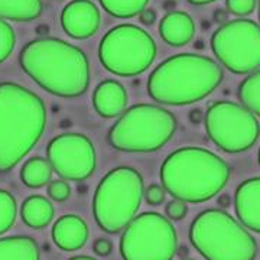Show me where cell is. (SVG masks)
I'll use <instances>...</instances> for the list:
<instances>
[{
  "mask_svg": "<svg viewBox=\"0 0 260 260\" xmlns=\"http://www.w3.org/2000/svg\"><path fill=\"white\" fill-rule=\"evenodd\" d=\"M22 70L45 91L75 99L90 85V64L80 48L56 38H39L22 48Z\"/></svg>",
  "mask_w": 260,
  "mask_h": 260,
  "instance_id": "obj_1",
  "label": "cell"
},
{
  "mask_svg": "<svg viewBox=\"0 0 260 260\" xmlns=\"http://www.w3.org/2000/svg\"><path fill=\"white\" fill-rule=\"evenodd\" d=\"M47 124L44 102L15 83H0V172H8L28 155Z\"/></svg>",
  "mask_w": 260,
  "mask_h": 260,
  "instance_id": "obj_2",
  "label": "cell"
},
{
  "mask_svg": "<svg viewBox=\"0 0 260 260\" xmlns=\"http://www.w3.org/2000/svg\"><path fill=\"white\" fill-rule=\"evenodd\" d=\"M223 68L213 58L200 54L169 56L152 71L148 93L155 102L185 106L200 102L223 81Z\"/></svg>",
  "mask_w": 260,
  "mask_h": 260,
  "instance_id": "obj_3",
  "label": "cell"
},
{
  "mask_svg": "<svg viewBox=\"0 0 260 260\" xmlns=\"http://www.w3.org/2000/svg\"><path fill=\"white\" fill-rule=\"evenodd\" d=\"M230 178L225 160L203 148H181L160 168L164 189L175 200L200 204L214 198Z\"/></svg>",
  "mask_w": 260,
  "mask_h": 260,
  "instance_id": "obj_4",
  "label": "cell"
},
{
  "mask_svg": "<svg viewBox=\"0 0 260 260\" xmlns=\"http://www.w3.org/2000/svg\"><path fill=\"white\" fill-rule=\"evenodd\" d=\"M189 240L205 260H254L257 243L223 210L200 213L189 227Z\"/></svg>",
  "mask_w": 260,
  "mask_h": 260,
  "instance_id": "obj_5",
  "label": "cell"
},
{
  "mask_svg": "<svg viewBox=\"0 0 260 260\" xmlns=\"http://www.w3.org/2000/svg\"><path fill=\"white\" fill-rule=\"evenodd\" d=\"M143 198V178L132 167L107 172L95 189L93 213L103 232L117 234L136 217Z\"/></svg>",
  "mask_w": 260,
  "mask_h": 260,
  "instance_id": "obj_6",
  "label": "cell"
},
{
  "mask_svg": "<svg viewBox=\"0 0 260 260\" xmlns=\"http://www.w3.org/2000/svg\"><path fill=\"white\" fill-rule=\"evenodd\" d=\"M177 130V119L155 104L127 109L109 132L113 148L123 152H153L167 145Z\"/></svg>",
  "mask_w": 260,
  "mask_h": 260,
  "instance_id": "obj_7",
  "label": "cell"
},
{
  "mask_svg": "<svg viewBox=\"0 0 260 260\" xmlns=\"http://www.w3.org/2000/svg\"><path fill=\"white\" fill-rule=\"evenodd\" d=\"M99 56L103 67L114 75L135 77L145 73L156 58V44L145 29L119 25L103 37Z\"/></svg>",
  "mask_w": 260,
  "mask_h": 260,
  "instance_id": "obj_8",
  "label": "cell"
},
{
  "mask_svg": "<svg viewBox=\"0 0 260 260\" xmlns=\"http://www.w3.org/2000/svg\"><path fill=\"white\" fill-rule=\"evenodd\" d=\"M178 249L175 227L162 214L136 215L120 239L123 260H172Z\"/></svg>",
  "mask_w": 260,
  "mask_h": 260,
  "instance_id": "obj_9",
  "label": "cell"
},
{
  "mask_svg": "<svg viewBox=\"0 0 260 260\" xmlns=\"http://www.w3.org/2000/svg\"><path fill=\"white\" fill-rule=\"evenodd\" d=\"M205 130L217 148L227 153H239L256 143L260 126L254 114L244 106L217 102L205 113Z\"/></svg>",
  "mask_w": 260,
  "mask_h": 260,
  "instance_id": "obj_10",
  "label": "cell"
},
{
  "mask_svg": "<svg viewBox=\"0 0 260 260\" xmlns=\"http://www.w3.org/2000/svg\"><path fill=\"white\" fill-rule=\"evenodd\" d=\"M211 49L234 74H249L260 67V26L250 19H236L217 29Z\"/></svg>",
  "mask_w": 260,
  "mask_h": 260,
  "instance_id": "obj_11",
  "label": "cell"
},
{
  "mask_svg": "<svg viewBox=\"0 0 260 260\" xmlns=\"http://www.w3.org/2000/svg\"><path fill=\"white\" fill-rule=\"evenodd\" d=\"M48 162L62 179L84 181L95 171L97 155L93 142L81 133H62L49 142Z\"/></svg>",
  "mask_w": 260,
  "mask_h": 260,
  "instance_id": "obj_12",
  "label": "cell"
},
{
  "mask_svg": "<svg viewBox=\"0 0 260 260\" xmlns=\"http://www.w3.org/2000/svg\"><path fill=\"white\" fill-rule=\"evenodd\" d=\"M61 25L74 39L93 37L100 26V10L90 0H73L61 13Z\"/></svg>",
  "mask_w": 260,
  "mask_h": 260,
  "instance_id": "obj_13",
  "label": "cell"
},
{
  "mask_svg": "<svg viewBox=\"0 0 260 260\" xmlns=\"http://www.w3.org/2000/svg\"><path fill=\"white\" fill-rule=\"evenodd\" d=\"M234 210L240 223L260 233V178H250L236 189Z\"/></svg>",
  "mask_w": 260,
  "mask_h": 260,
  "instance_id": "obj_14",
  "label": "cell"
},
{
  "mask_svg": "<svg viewBox=\"0 0 260 260\" xmlns=\"http://www.w3.org/2000/svg\"><path fill=\"white\" fill-rule=\"evenodd\" d=\"M95 112L106 119H112L126 112L127 93L124 87L116 80H106L100 83L93 94Z\"/></svg>",
  "mask_w": 260,
  "mask_h": 260,
  "instance_id": "obj_15",
  "label": "cell"
},
{
  "mask_svg": "<svg viewBox=\"0 0 260 260\" xmlns=\"http://www.w3.org/2000/svg\"><path fill=\"white\" fill-rule=\"evenodd\" d=\"M88 239V227L78 215H62L52 227V240L65 251L81 249Z\"/></svg>",
  "mask_w": 260,
  "mask_h": 260,
  "instance_id": "obj_16",
  "label": "cell"
},
{
  "mask_svg": "<svg viewBox=\"0 0 260 260\" xmlns=\"http://www.w3.org/2000/svg\"><path fill=\"white\" fill-rule=\"evenodd\" d=\"M159 34L169 45L184 47L194 38L195 23L185 12H171L160 20Z\"/></svg>",
  "mask_w": 260,
  "mask_h": 260,
  "instance_id": "obj_17",
  "label": "cell"
},
{
  "mask_svg": "<svg viewBox=\"0 0 260 260\" xmlns=\"http://www.w3.org/2000/svg\"><path fill=\"white\" fill-rule=\"evenodd\" d=\"M20 215L26 225L32 229H42L52 221L55 210L52 203H49L45 197L32 195L23 201Z\"/></svg>",
  "mask_w": 260,
  "mask_h": 260,
  "instance_id": "obj_18",
  "label": "cell"
},
{
  "mask_svg": "<svg viewBox=\"0 0 260 260\" xmlns=\"http://www.w3.org/2000/svg\"><path fill=\"white\" fill-rule=\"evenodd\" d=\"M39 246L28 236L0 239V260H39Z\"/></svg>",
  "mask_w": 260,
  "mask_h": 260,
  "instance_id": "obj_19",
  "label": "cell"
},
{
  "mask_svg": "<svg viewBox=\"0 0 260 260\" xmlns=\"http://www.w3.org/2000/svg\"><path fill=\"white\" fill-rule=\"evenodd\" d=\"M42 13V0H0V19L28 22Z\"/></svg>",
  "mask_w": 260,
  "mask_h": 260,
  "instance_id": "obj_20",
  "label": "cell"
},
{
  "mask_svg": "<svg viewBox=\"0 0 260 260\" xmlns=\"http://www.w3.org/2000/svg\"><path fill=\"white\" fill-rule=\"evenodd\" d=\"M52 175V167L44 158H30L20 169V179L29 188H41L47 185Z\"/></svg>",
  "mask_w": 260,
  "mask_h": 260,
  "instance_id": "obj_21",
  "label": "cell"
},
{
  "mask_svg": "<svg viewBox=\"0 0 260 260\" xmlns=\"http://www.w3.org/2000/svg\"><path fill=\"white\" fill-rule=\"evenodd\" d=\"M237 94L243 106L260 117V70L240 84Z\"/></svg>",
  "mask_w": 260,
  "mask_h": 260,
  "instance_id": "obj_22",
  "label": "cell"
},
{
  "mask_svg": "<svg viewBox=\"0 0 260 260\" xmlns=\"http://www.w3.org/2000/svg\"><path fill=\"white\" fill-rule=\"evenodd\" d=\"M103 9L114 18L129 19L146 9L149 0H99Z\"/></svg>",
  "mask_w": 260,
  "mask_h": 260,
  "instance_id": "obj_23",
  "label": "cell"
},
{
  "mask_svg": "<svg viewBox=\"0 0 260 260\" xmlns=\"http://www.w3.org/2000/svg\"><path fill=\"white\" fill-rule=\"evenodd\" d=\"M16 220V201L9 191L0 189V234L6 233Z\"/></svg>",
  "mask_w": 260,
  "mask_h": 260,
  "instance_id": "obj_24",
  "label": "cell"
},
{
  "mask_svg": "<svg viewBox=\"0 0 260 260\" xmlns=\"http://www.w3.org/2000/svg\"><path fill=\"white\" fill-rule=\"evenodd\" d=\"M15 44H16L15 30L6 20L0 19V64L6 61L13 52Z\"/></svg>",
  "mask_w": 260,
  "mask_h": 260,
  "instance_id": "obj_25",
  "label": "cell"
},
{
  "mask_svg": "<svg viewBox=\"0 0 260 260\" xmlns=\"http://www.w3.org/2000/svg\"><path fill=\"white\" fill-rule=\"evenodd\" d=\"M71 194V186L65 181V179H56L52 181L48 186V195L58 203H62L65 200L70 198Z\"/></svg>",
  "mask_w": 260,
  "mask_h": 260,
  "instance_id": "obj_26",
  "label": "cell"
},
{
  "mask_svg": "<svg viewBox=\"0 0 260 260\" xmlns=\"http://www.w3.org/2000/svg\"><path fill=\"white\" fill-rule=\"evenodd\" d=\"M225 8L236 16H247L256 8V0H225Z\"/></svg>",
  "mask_w": 260,
  "mask_h": 260,
  "instance_id": "obj_27",
  "label": "cell"
},
{
  "mask_svg": "<svg viewBox=\"0 0 260 260\" xmlns=\"http://www.w3.org/2000/svg\"><path fill=\"white\" fill-rule=\"evenodd\" d=\"M165 213L171 220H182L188 213V207L184 201L179 200H172L169 201L165 208Z\"/></svg>",
  "mask_w": 260,
  "mask_h": 260,
  "instance_id": "obj_28",
  "label": "cell"
},
{
  "mask_svg": "<svg viewBox=\"0 0 260 260\" xmlns=\"http://www.w3.org/2000/svg\"><path fill=\"white\" fill-rule=\"evenodd\" d=\"M145 198L149 205H160L165 201V189L159 185H150L148 186L146 192H145Z\"/></svg>",
  "mask_w": 260,
  "mask_h": 260,
  "instance_id": "obj_29",
  "label": "cell"
},
{
  "mask_svg": "<svg viewBox=\"0 0 260 260\" xmlns=\"http://www.w3.org/2000/svg\"><path fill=\"white\" fill-rule=\"evenodd\" d=\"M112 242L107 240V239H99V240H95V243H94V251H95L99 256H103V257L109 256V254L112 253Z\"/></svg>",
  "mask_w": 260,
  "mask_h": 260,
  "instance_id": "obj_30",
  "label": "cell"
},
{
  "mask_svg": "<svg viewBox=\"0 0 260 260\" xmlns=\"http://www.w3.org/2000/svg\"><path fill=\"white\" fill-rule=\"evenodd\" d=\"M155 20H156V13H155V10L145 9L140 13V22L145 23V25H152Z\"/></svg>",
  "mask_w": 260,
  "mask_h": 260,
  "instance_id": "obj_31",
  "label": "cell"
},
{
  "mask_svg": "<svg viewBox=\"0 0 260 260\" xmlns=\"http://www.w3.org/2000/svg\"><path fill=\"white\" fill-rule=\"evenodd\" d=\"M189 117H191V120L192 121L198 123V121H201V119H203V114H201L200 110H194V112H191Z\"/></svg>",
  "mask_w": 260,
  "mask_h": 260,
  "instance_id": "obj_32",
  "label": "cell"
},
{
  "mask_svg": "<svg viewBox=\"0 0 260 260\" xmlns=\"http://www.w3.org/2000/svg\"><path fill=\"white\" fill-rule=\"evenodd\" d=\"M191 5H197V6H200V5H208V3H213L215 0H188Z\"/></svg>",
  "mask_w": 260,
  "mask_h": 260,
  "instance_id": "obj_33",
  "label": "cell"
},
{
  "mask_svg": "<svg viewBox=\"0 0 260 260\" xmlns=\"http://www.w3.org/2000/svg\"><path fill=\"white\" fill-rule=\"evenodd\" d=\"M218 204L223 205V207H229V204H230V198H229V195H223L221 198H218Z\"/></svg>",
  "mask_w": 260,
  "mask_h": 260,
  "instance_id": "obj_34",
  "label": "cell"
},
{
  "mask_svg": "<svg viewBox=\"0 0 260 260\" xmlns=\"http://www.w3.org/2000/svg\"><path fill=\"white\" fill-rule=\"evenodd\" d=\"M70 260H95L93 257H88V256H75V257H71Z\"/></svg>",
  "mask_w": 260,
  "mask_h": 260,
  "instance_id": "obj_35",
  "label": "cell"
},
{
  "mask_svg": "<svg viewBox=\"0 0 260 260\" xmlns=\"http://www.w3.org/2000/svg\"><path fill=\"white\" fill-rule=\"evenodd\" d=\"M259 19H260V0H259Z\"/></svg>",
  "mask_w": 260,
  "mask_h": 260,
  "instance_id": "obj_36",
  "label": "cell"
},
{
  "mask_svg": "<svg viewBox=\"0 0 260 260\" xmlns=\"http://www.w3.org/2000/svg\"><path fill=\"white\" fill-rule=\"evenodd\" d=\"M259 165H260V149H259Z\"/></svg>",
  "mask_w": 260,
  "mask_h": 260,
  "instance_id": "obj_37",
  "label": "cell"
},
{
  "mask_svg": "<svg viewBox=\"0 0 260 260\" xmlns=\"http://www.w3.org/2000/svg\"><path fill=\"white\" fill-rule=\"evenodd\" d=\"M185 260H192V259H185Z\"/></svg>",
  "mask_w": 260,
  "mask_h": 260,
  "instance_id": "obj_38",
  "label": "cell"
}]
</instances>
